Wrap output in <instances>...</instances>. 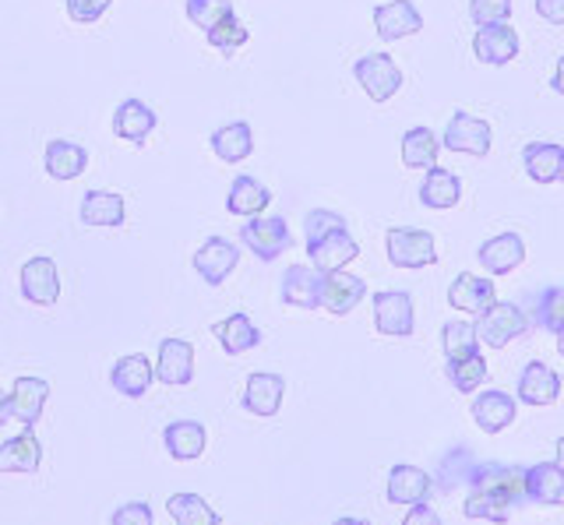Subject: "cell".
<instances>
[{
	"instance_id": "6da1fadb",
	"label": "cell",
	"mask_w": 564,
	"mask_h": 525,
	"mask_svg": "<svg viewBox=\"0 0 564 525\" xmlns=\"http://www.w3.org/2000/svg\"><path fill=\"white\" fill-rule=\"evenodd\" d=\"M476 339L490 349H505L508 342H516L522 336H529V328H533V318L511 300H494L480 318H476Z\"/></svg>"
},
{
	"instance_id": "7a4b0ae2",
	"label": "cell",
	"mask_w": 564,
	"mask_h": 525,
	"mask_svg": "<svg viewBox=\"0 0 564 525\" xmlns=\"http://www.w3.org/2000/svg\"><path fill=\"white\" fill-rule=\"evenodd\" d=\"M240 243L258 261H275L293 248V233L282 216H254L240 226Z\"/></svg>"
},
{
	"instance_id": "3957f363",
	"label": "cell",
	"mask_w": 564,
	"mask_h": 525,
	"mask_svg": "<svg viewBox=\"0 0 564 525\" xmlns=\"http://www.w3.org/2000/svg\"><path fill=\"white\" fill-rule=\"evenodd\" d=\"M384 251L395 269H427L437 261V240L427 230L392 226V230L384 233Z\"/></svg>"
},
{
	"instance_id": "277c9868",
	"label": "cell",
	"mask_w": 564,
	"mask_h": 525,
	"mask_svg": "<svg viewBox=\"0 0 564 525\" xmlns=\"http://www.w3.org/2000/svg\"><path fill=\"white\" fill-rule=\"evenodd\" d=\"M375 328L384 339H410L416 331L413 296L405 289H381L375 293Z\"/></svg>"
},
{
	"instance_id": "5b68a950",
	"label": "cell",
	"mask_w": 564,
	"mask_h": 525,
	"mask_svg": "<svg viewBox=\"0 0 564 525\" xmlns=\"http://www.w3.org/2000/svg\"><path fill=\"white\" fill-rule=\"evenodd\" d=\"M307 254L317 272H343L349 261L360 258V243L349 233V226L343 222V226H332L328 233L307 240Z\"/></svg>"
},
{
	"instance_id": "8992f818",
	"label": "cell",
	"mask_w": 564,
	"mask_h": 525,
	"mask_svg": "<svg viewBox=\"0 0 564 525\" xmlns=\"http://www.w3.org/2000/svg\"><path fill=\"white\" fill-rule=\"evenodd\" d=\"M441 145L448 152H458V155H476V160H484L490 155V145H494V131L487 120L473 117L466 110H455L448 128H445V138H441Z\"/></svg>"
},
{
	"instance_id": "52a82bcc",
	"label": "cell",
	"mask_w": 564,
	"mask_h": 525,
	"mask_svg": "<svg viewBox=\"0 0 564 525\" xmlns=\"http://www.w3.org/2000/svg\"><path fill=\"white\" fill-rule=\"evenodd\" d=\"M352 78H357V85L375 102H388L402 89V72H399V64L388 54H367V57H360L357 64H352Z\"/></svg>"
},
{
	"instance_id": "ba28073f",
	"label": "cell",
	"mask_w": 564,
	"mask_h": 525,
	"mask_svg": "<svg viewBox=\"0 0 564 525\" xmlns=\"http://www.w3.org/2000/svg\"><path fill=\"white\" fill-rule=\"evenodd\" d=\"M469 490H490L501 494L511 504H525V469L522 466H505V462H480L469 469Z\"/></svg>"
},
{
	"instance_id": "9c48e42d",
	"label": "cell",
	"mask_w": 564,
	"mask_h": 525,
	"mask_svg": "<svg viewBox=\"0 0 564 525\" xmlns=\"http://www.w3.org/2000/svg\"><path fill=\"white\" fill-rule=\"evenodd\" d=\"M18 283H22V296L35 307H53L61 300V275H57V261L40 254V258H29L22 265V275H18Z\"/></svg>"
},
{
	"instance_id": "30bf717a",
	"label": "cell",
	"mask_w": 564,
	"mask_h": 525,
	"mask_svg": "<svg viewBox=\"0 0 564 525\" xmlns=\"http://www.w3.org/2000/svg\"><path fill=\"white\" fill-rule=\"evenodd\" d=\"M240 265L237 243H229L226 237H208L198 251H194V272H198L208 286H223L234 269Z\"/></svg>"
},
{
	"instance_id": "8fae6325",
	"label": "cell",
	"mask_w": 564,
	"mask_h": 525,
	"mask_svg": "<svg viewBox=\"0 0 564 525\" xmlns=\"http://www.w3.org/2000/svg\"><path fill=\"white\" fill-rule=\"evenodd\" d=\"M322 275L325 272H317L314 265H290L279 283L282 304L300 310H322Z\"/></svg>"
},
{
	"instance_id": "7c38bea8",
	"label": "cell",
	"mask_w": 564,
	"mask_h": 525,
	"mask_svg": "<svg viewBox=\"0 0 564 525\" xmlns=\"http://www.w3.org/2000/svg\"><path fill=\"white\" fill-rule=\"evenodd\" d=\"M364 296H367V283L360 275H349L346 269L322 275V310L335 314V318H346L349 310H357Z\"/></svg>"
},
{
	"instance_id": "4fadbf2b",
	"label": "cell",
	"mask_w": 564,
	"mask_h": 525,
	"mask_svg": "<svg viewBox=\"0 0 564 525\" xmlns=\"http://www.w3.org/2000/svg\"><path fill=\"white\" fill-rule=\"evenodd\" d=\"M375 32L384 43L416 36L423 32V14L413 8V0H388V4L375 8Z\"/></svg>"
},
{
	"instance_id": "5bb4252c",
	"label": "cell",
	"mask_w": 564,
	"mask_h": 525,
	"mask_svg": "<svg viewBox=\"0 0 564 525\" xmlns=\"http://www.w3.org/2000/svg\"><path fill=\"white\" fill-rule=\"evenodd\" d=\"M516 395L525 402V406H554L561 398V374L554 367H546L543 360H529L519 374Z\"/></svg>"
},
{
	"instance_id": "9a60e30c",
	"label": "cell",
	"mask_w": 564,
	"mask_h": 525,
	"mask_svg": "<svg viewBox=\"0 0 564 525\" xmlns=\"http://www.w3.org/2000/svg\"><path fill=\"white\" fill-rule=\"evenodd\" d=\"M473 54H476V61L490 64V67L511 64V61L519 57V32L511 29L508 22H501V25H484L473 36Z\"/></svg>"
},
{
	"instance_id": "2e32d148",
	"label": "cell",
	"mask_w": 564,
	"mask_h": 525,
	"mask_svg": "<svg viewBox=\"0 0 564 525\" xmlns=\"http://www.w3.org/2000/svg\"><path fill=\"white\" fill-rule=\"evenodd\" d=\"M194 378V346L187 339H163L159 342V357H155V381L170 384H191Z\"/></svg>"
},
{
	"instance_id": "e0dca14e",
	"label": "cell",
	"mask_w": 564,
	"mask_h": 525,
	"mask_svg": "<svg viewBox=\"0 0 564 525\" xmlns=\"http://www.w3.org/2000/svg\"><path fill=\"white\" fill-rule=\"evenodd\" d=\"M46 398H50V384L43 378H18L11 395H8L11 419H18V424H22L25 430H32L35 424H40Z\"/></svg>"
},
{
	"instance_id": "ac0fdd59",
	"label": "cell",
	"mask_w": 564,
	"mask_h": 525,
	"mask_svg": "<svg viewBox=\"0 0 564 525\" xmlns=\"http://www.w3.org/2000/svg\"><path fill=\"white\" fill-rule=\"evenodd\" d=\"M476 261H480L487 275H508L525 261V240L519 233H498L487 243H480Z\"/></svg>"
},
{
	"instance_id": "d6986e66",
	"label": "cell",
	"mask_w": 564,
	"mask_h": 525,
	"mask_svg": "<svg viewBox=\"0 0 564 525\" xmlns=\"http://www.w3.org/2000/svg\"><path fill=\"white\" fill-rule=\"evenodd\" d=\"M498 300V286L490 283L484 275H455V283L448 286V304L455 310H466L469 318H480V314Z\"/></svg>"
},
{
	"instance_id": "ffe728a7",
	"label": "cell",
	"mask_w": 564,
	"mask_h": 525,
	"mask_svg": "<svg viewBox=\"0 0 564 525\" xmlns=\"http://www.w3.org/2000/svg\"><path fill=\"white\" fill-rule=\"evenodd\" d=\"M155 124H159L155 110L141 99H123L113 113V134L131 145H145V138L155 131Z\"/></svg>"
},
{
	"instance_id": "44dd1931",
	"label": "cell",
	"mask_w": 564,
	"mask_h": 525,
	"mask_svg": "<svg viewBox=\"0 0 564 525\" xmlns=\"http://www.w3.org/2000/svg\"><path fill=\"white\" fill-rule=\"evenodd\" d=\"M473 419L484 434H501L516 424V398L501 389H487L473 398Z\"/></svg>"
},
{
	"instance_id": "7402d4cb",
	"label": "cell",
	"mask_w": 564,
	"mask_h": 525,
	"mask_svg": "<svg viewBox=\"0 0 564 525\" xmlns=\"http://www.w3.org/2000/svg\"><path fill=\"white\" fill-rule=\"evenodd\" d=\"M155 381V363H149V357L131 353V357H120L110 367V384L123 395V398H141Z\"/></svg>"
},
{
	"instance_id": "603a6c76",
	"label": "cell",
	"mask_w": 564,
	"mask_h": 525,
	"mask_svg": "<svg viewBox=\"0 0 564 525\" xmlns=\"http://www.w3.org/2000/svg\"><path fill=\"white\" fill-rule=\"evenodd\" d=\"M212 336L219 339V346H223V353H226V357H243V353H251V349L261 346V331H258V325H254L251 318H247L243 310L229 314V318H223V321L212 325Z\"/></svg>"
},
{
	"instance_id": "cb8c5ba5",
	"label": "cell",
	"mask_w": 564,
	"mask_h": 525,
	"mask_svg": "<svg viewBox=\"0 0 564 525\" xmlns=\"http://www.w3.org/2000/svg\"><path fill=\"white\" fill-rule=\"evenodd\" d=\"M282 395H286V381L279 374L254 371L243 384V409L254 416H275L282 409Z\"/></svg>"
},
{
	"instance_id": "d4e9b609",
	"label": "cell",
	"mask_w": 564,
	"mask_h": 525,
	"mask_svg": "<svg viewBox=\"0 0 564 525\" xmlns=\"http://www.w3.org/2000/svg\"><path fill=\"white\" fill-rule=\"evenodd\" d=\"M525 497L543 507L564 504V472L557 462H536L525 469Z\"/></svg>"
},
{
	"instance_id": "484cf974",
	"label": "cell",
	"mask_w": 564,
	"mask_h": 525,
	"mask_svg": "<svg viewBox=\"0 0 564 525\" xmlns=\"http://www.w3.org/2000/svg\"><path fill=\"white\" fill-rule=\"evenodd\" d=\"M434 494V480L416 466H395L388 472V501L392 504H423Z\"/></svg>"
},
{
	"instance_id": "4316f807",
	"label": "cell",
	"mask_w": 564,
	"mask_h": 525,
	"mask_svg": "<svg viewBox=\"0 0 564 525\" xmlns=\"http://www.w3.org/2000/svg\"><path fill=\"white\" fill-rule=\"evenodd\" d=\"M522 163H525L529 181H536V184L564 181V149L557 142H529L522 149Z\"/></svg>"
},
{
	"instance_id": "83f0119b",
	"label": "cell",
	"mask_w": 564,
	"mask_h": 525,
	"mask_svg": "<svg viewBox=\"0 0 564 525\" xmlns=\"http://www.w3.org/2000/svg\"><path fill=\"white\" fill-rule=\"evenodd\" d=\"M82 226H102V230H117L123 226V216H128V208H123V198L113 195V190H88L82 198Z\"/></svg>"
},
{
	"instance_id": "f1b7e54d",
	"label": "cell",
	"mask_w": 564,
	"mask_h": 525,
	"mask_svg": "<svg viewBox=\"0 0 564 525\" xmlns=\"http://www.w3.org/2000/svg\"><path fill=\"white\" fill-rule=\"evenodd\" d=\"M269 201H272V190L264 187L261 181H254V177H237L234 184H229V195H226V212L229 216H243V219H254V216H261L264 208H269Z\"/></svg>"
},
{
	"instance_id": "f546056e",
	"label": "cell",
	"mask_w": 564,
	"mask_h": 525,
	"mask_svg": "<svg viewBox=\"0 0 564 525\" xmlns=\"http://www.w3.org/2000/svg\"><path fill=\"white\" fill-rule=\"evenodd\" d=\"M43 166H46V173H50L53 181H75V177H82L85 166H88V152L78 142L53 138V142L46 145Z\"/></svg>"
},
{
	"instance_id": "4dcf8cb0",
	"label": "cell",
	"mask_w": 564,
	"mask_h": 525,
	"mask_svg": "<svg viewBox=\"0 0 564 525\" xmlns=\"http://www.w3.org/2000/svg\"><path fill=\"white\" fill-rule=\"evenodd\" d=\"M463 201V181L455 177L452 169H427V181L420 184V205L434 208V212H445V208H455Z\"/></svg>"
},
{
	"instance_id": "1f68e13d",
	"label": "cell",
	"mask_w": 564,
	"mask_h": 525,
	"mask_svg": "<svg viewBox=\"0 0 564 525\" xmlns=\"http://www.w3.org/2000/svg\"><path fill=\"white\" fill-rule=\"evenodd\" d=\"M163 445H166V451L173 455L176 462H191V459H198V455L205 451L208 434H205V427L198 424V419H176V424H170L163 430Z\"/></svg>"
},
{
	"instance_id": "d6a6232c",
	"label": "cell",
	"mask_w": 564,
	"mask_h": 525,
	"mask_svg": "<svg viewBox=\"0 0 564 525\" xmlns=\"http://www.w3.org/2000/svg\"><path fill=\"white\" fill-rule=\"evenodd\" d=\"M208 145L223 163L234 166V163H243L247 155L254 152V131H251V124H243V120H234V124L212 131Z\"/></svg>"
},
{
	"instance_id": "836d02e7",
	"label": "cell",
	"mask_w": 564,
	"mask_h": 525,
	"mask_svg": "<svg viewBox=\"0 0 564 525\" xmlns=\"http://www.w3.org/2000/svg\"><path fill=\"white\" fill-rule=\"evenodd\" d=\"M43 462V445L32 430L0 445V472H35Z\"/></svg>"
},
{
	"instance_id": "e575fe53",
	"label": "cell",
	"mask_w": 564,
	"mask_h": 525,
	"mask_svg": "<svg viewBox=\"0 0 564 525\" xmlns=\"http://www.w3.org/2000/svg\"><path fill=\"white\" fill-rule=\"evenodd\" d=\"M437 149H441V142L431 128H410L402 134V163L410 169H434Z\"/></svg>"
},
{
	"instance_id": "d590c367",
	"label": "cell",
	"mask_w": 564,
	"mask_h": 525,
	"mask_svg": "<svg viewBox=\"0 0 564 525\" xmlns=\"http://www.w3.org/2000/svg\"><path fill=\"white\" fill-rule=\"evenodd\" d=\"M166 507H170V518L176 525H219L223 522L216 507L198 494H173L166 501Z\"/></svg>"
},
{
	"instance_id": "8d00e7d4",
	"label": "cell",
	"mask_w": 564,
	"mask_h": 525,
	"mask_svg": "<svg viewBox=\"0 0 564 525\" xmlns=\"http://www.w3.org/2000/svg\"><path fill=\"white\" fill-rule=\"evenodd\" d=\"M487 360L480 353H473V357H458V360H445V378L452 381V389L455 392H463V395H473L480 384L487 381Z\"/></svg>"
},
{
	"instance_id": "74e56055",
	"label": "cell",
	"mask_w": 564,
	"mask_h": 525,
	"mask_svg": "<svg viewBox=\"0 0 564 525\" xmlns=\"http://www.w3.org/2000/svg\"><path fill=\"white\" fill-rule=\"evenodd\" d=\"M529 310H533V325H540L543 331H557L564 328V289L561 286H546L540 293H533L529 300Z\"/></svg>"
},
{
	"instance_id": "f35d334b",
	"label": "cell",
	"mask_w": 564,
	"mask_h": 525,
	"mask_svg": "<svg viewBox=\"0 0 564 525\" xmlns=\"http://www.w3.org/2000/svg\"><path fill=\"white\" fill-rule=\"evenodd\" d=\"M511 512H516V504L505 501L501 494H490V490H469L466 507H463L466 518H484L494 525H505L511 518Z\"/></svg>"
},
{
	"instance_id": "ab89813d",
	"label": "cell",
	"mask_w": 564,
	"mask_h": 525,
	"mask_svg": "<svg viewBox=\"0 0 564 525\" xmlns=\"http://www.w3.org/2000/svg\"><path fill=\"white\" fill-rule=\"evenodd\" d=\"M441 349H445V360H458V357L480 353V339H476V328L469 321H448V325H441Z\"/></svg>"
},
{
	"instance_id": "60d3db41",
	"label": "cell",
	"mask_w": 564,
	"mask_h": 525,
	"mask_svg": "<svg viewBox=\"0 0 564 525\" xmlns=\"http://www.w3.org/2000/svg\"><path fill=\"white\" fill-rule=\"evenodd\" d=\"M205 40H208L212 50H219V54L234 57L237 50H240L247 40H251V32H247V25L237 19V14H226V19H223L219 25H212V29L205 32Z\"/></svg>"
},
{
	"instance_id": "b9f144b4",
	"label": "cell",
	"mask_w": 564,
	"mask_h": 525,
	"mask_svg": "<svg viewBox=\"0 0 564 525\" xmlns=\"http://www.w3.org/2000/svg\"><path fill=\"white\" fill-rule=\"evenodd\" d=\"M226 14H234V4H229V0H187V22L205 32L212 25H219Z\"/></svg>"
},
{
	"instance_id": "7bdbcfd3",
	"label": "cell",
	"mask_w": 564,
	"mask_h": 525,
	"mask_svg": "<svg viewBox=\"0 0 564 525\" xmlns=\"http://www.w3.org/2000/svg\"><path fill=\"white\" fill-rule=\"evenodd\" d=\"M469 14L476 29L501 25L511 19V0H469Z\"/></svg>"
},
{
	"instance_id": "ee69618b",
	"label": "cell",
	"mask_w": 564,
	"mask_h": 525,
	"mask_svg": "<svg viewBox=\"0 0 564 525\" xmlns=\"http://www.w3.org/2000/svg\"><path fill=\"white\" fill-rule=\"evenodd\" d=\"M67 4V19L78 22V25H93L99 22L106 11H110L113 0H64Z\"/></svg>"
},
{
	"instance_id": "f6af8a7d",
	"label": "cell",
	"mask_w": 564,
	"mask_h": 525,
	"mask_svg": "<svg viewBox=\"0 0 564 525\" xmlns=\"http://www.w3.org/2000/svg\"><path fill=\"white\" fill-rule=\"evenodd\" d=\"M110 525H152V507L145 501H131L113 512Z\"/></svg>"
},
{
	"instance_id": "bcb514c9",
	"label": "cell",
	"mask_w": 564,
	"mask_h": 525,
	"mask_svg": "<svg viewBox=\"0 0 564 525\" xmlns=\"http://www.w3.org/2000/svg\"><path fill=\"white\" fill-rule=\"evenodd\" d=\"M402 525H441V515H437V507H431L427 501H423V504L410 507V515L402 518Z\"/></svg>"
},
{
	"instance_id": "7dc6e473",
	"label": "cell",
	"mask_w": 564,
	"mask_h": 525,
	"mask_svg": "<svg viewBox=\"0 0 564 525\" xmlns=\"http://www.w3.org/2000/svg\"><path fill=\"white\" fill-rule=\"evenodd\" d=\"M536 14L551 25H564V0H536Z\"/></svg>"
},
{
	"instance_id": "c3c4849f",
	"label": "cell",
	"mask_w": 564,
	"mask_h": 525,
	"mask_svg": "<svg viewBox=\"0 0 564 525\" xmlns=\"http://www.w3.org/2000/svg\"><path fill=\"white\" fill-rule=\"evenodd\" d=\"M554 92H561V96H564V57L554 64Z\"/></svg>"
},
{
	"instance_id": "681fc988",
	"label": "cell",
	"mask_w": 564,
	"mask_h": 525,
	"mask_svg": "<svg viewBox=\"0 0 564 525\" xmlns=\"http://www.w3.org/2000/svg\"><path fill=\"white\" fill-rule=\"evenodd\" d=\"M8 416H11V409H8V392H0V427L8 424Z\"/></svg>"
},
{
	"instance_id": "f907efd6",
	"label": "cell",
	"mask_w": 564,
	"mask_h": 525,
	"mask_svg": "<svg viewBox=\"0 0 564 525\" xmlns=\"http://www.w3.org/2000/svg\"><path fill=\"white\" fill-rule=\"evenodd\" d=\"M554 462H557L561 472H564V437H557V455H554Z\"/></svg>"
},
{
	"instance_id": "816d5d0a",
	"label": "cell",
	"mask_w": 564,
	"mask_h": 525,
	"mask_svg": "<svg viewBox=\"0 0 564 525\" xmlns=\"http://www.w3.org/2000/svg\"><path fill=\"white\" fill-rule=\"evenodd\" d=\"M332 525H370L367 518H335Z\"/></svg>"
},
{
	"instance_id": "f5cc1de1",
	"label": "cell",
	"mask_w": 564,
	"mask_h": 525,
	"mask_svg": "<svg viewBox=\"0 0 564 525\" xmlns=\"http://www.w3.org/2000/svg\"><path fill=\"white\" fill-rule=\"evenodd\" d=\"M557 353H561V357H564V328H561V331H557Z\"/></svg>"
}]
</instances>
